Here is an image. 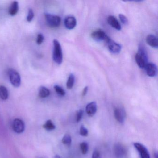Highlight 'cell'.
<instances>
[{
	"mask_svg": "<svg viewBox=\"0 0 158 158\" xmlns=\"http://www.w3.org/2000/svg\"><path fill=\"white\" fill-rule=\"evenodd\" d=\"M50 91L47 88L44 86L40 87L39 91V95L41 98H46L49 96Z\"/></svg>",
	"mask_w": 158,
	"mask_h": 158,
	"instance_id": "18",
	"label": "cell"
},
{
	"mask_svg": "<svg viewBox=\"0 0 158 158\" xmlns=\"http://www.w3.org/2000/svg\"><path fill=\"white\" fill-rule=\"evenodd\" d=\"M8 75L11 84L15 87H19L21 84V77L19 73L14 69H9Z\"/></svg>",
	"mask_w": 158,
	"mask_h": 158,
	"instance_id": "3",
	"label": "cell"
},
{
	"mask_svg": "<svg viewBox=\"0 0 158 158\" xmlns=\"http://www.w3.org/2000/svg\"><path fill=\"white\" fill-rule=\"evenodd\" d=\"M64 24L67 29L69 30L73 29L76 26V19L73 16H67L64 19Z\"/></svg>",
	"mask_w": 158,
	"mask_h": 158,
	"instance_id": "12",
	"label": "cell"
},
{
	"mask_svg": "<svg viewBox=\"0 0 158 158\" xmlns=\"http://www.w3.org/2000/svg\"><path fill=\"white\" fill-rule=\"evenodd\" d=\"M107 22L109 25L116 30H120L122 29L121 24L114 16H111V15L109 16L107 19Z\"/></svg>",
	"mask_w": 158,
	"mask_h": 158,
	"instance_id": "14",
	"label": "cell"
},
{
	"mask_svg": "<svg viewBox=\"0 0 158 158\" xmlns=\"http://www.w3.org/2000/svg\"><path fill=\"white\" fill-rule=\"evenodd\" d=\"M62 141L64 144L70 146L72 143V138L69 134H65L63 138Z\"/></svg>",
	"mask_w": 158,
	"mask_h": 158,
	"instance_id": "21",
	"label": "cell"
},
{
	"mask_svg": "<svg viewBox=\"0 0 158 158\" xmlns=\"http://www.w3.org/2000/svg\"><path fill=\"white\" fill-rule=\"evenodd\" d=\"M134 145L140 154L141 158H150L148 151L144 145L137 142L134 143Z\"/></svg>",
	"mask_w": 158,
	"mask_h": 158,
	"instance_id": "7",
	"label": "cell"
},
{
	"mask_svg": "<svg viewBox=\"0 0 158 158\" xmlns=\"http://www.w3.org/2000/svg\"><path fill=\"white\" fill-rule=\"evenodd\" d=\"M80 149L83 154H86L88 151V144L86 142H83L80 144Z\"/></svg>",
	"mask_w": 158,
	"mask_h": 158,
	"instance_id": "22",
	"label": "cell"
},
{
	"mask_svg": "<svg viewBox=\"0 0 158 158\" xmlns=\"http://www.w3.org/2000/svg\"><path fill=\"white\" fill-rule=\"evenodd\" d=\"M13 128L16 133L18 134L23 133L25 129L24 123L21 119H15L13 123Z\"/></svg>",
	"mask_w": 158,
	"mask_h": 158,
	"instance_id": "8",
	"label": "cell"
},
{
	"mask_svg": "<svg viewBox=\"0 0 158 158\" xmlns=\"http://www.w3.org/2000/svg\"><path fill=\"white\" fill-rule=\"evenodd\" d=\"M146 42L148 45L152 48H157L158 47V39L156 36L153 35H149L146 38Z\"/></svg>",
	"mask_w": 158,
	"mask_h": 158,
	"instance_id": "13",
	"label": "cell"
},
{
	"mask_svg": "<svg viewBox=\"0 0 158 158\" xmlns=\"http://www.w3.org/2000/svg\"><path fill=\"white\" fill-rule=\"evenodd\" d=\"M84 114V111L83 110H80L77 112L76 116V120L77 123L80 122L82 119Z\"/></svg>",
	"mask_w": 158,
	"mask_h": 158,
	"instance_id": "24",
	"label": "cell"
},
{
	"mask_svg": "<svg viewBox=\"0 0 158 158\" xmlns=\"http://www.w3.org/2000/svg\"><path fill=\"white\" fill-rule=\"evenodd\" d=\"M44 40V36L41 34H38L37 37L36 42L38 45H40L43 43Z\"/></svg>",
	"mask_w": 158,
	"mask_h": 158,
	"instance_id": "28",
	"label": "cell"
},
{
	"mask_svg": "<svg viewBox=\"0 0 158 158\" xmlns=\"http://www.w3.org/2000/svg\"><path fill=\"white\" fill-rule=\"evenodd\" d=\"M55 158H60V156H59V155H56V156H55Z\"/></svg>",
	"mask_w": 158,
	"mask_h": 158,
	"instance_id": "32",
	"label": "cell"
},
{
	"mask_svg": "<svg viewBox=\"0 0 158 158\" xmlns=\"http://www.w3.org/2000/svg\"><path fill=\"white\" fill-rule=\"evenodd\" d=\"M114 153L116 158H124L127 153L126 148L120 143L115 144L114 146Z\"/></svg>",
	"mask_w": 158,
	"mask_h": 158,
	"instance_id": "6",
	"label": "cell"
},
{
	"mask_svg": "<svg viewBox=\"0 0 158 158\" xmlns=\"http://www.w3.org/2000/svg\"><path fill=\"white\" fill-rule=\"evenodd\" d=\"M119 17L122 23L124 25L127 24L128 20L124 15L123 14H119Z\"/></svg>",
	"mask_w": 158,
	"mask_h": 158,
	"instance_id": "27",
	"label": "cell"
},
{
	"mask_svg": "<svg viewBox=\"0 0 158 158\" xmlns=\"http://www.w3.org/2000/svg\"><path fill=\"white\" fill-rule=\"evenodd\" d=\"M0 98L3 100H6L9 98V91L4 86H0Z\"/></svg>",
	"mask_w": 158,
	"mask_h": 158,
	"instance_id": "17",
	"label": "cell"
},
{
	"mask_svg": "<svg viewBox=\"0 0 158 158\" xmlns=\"http://www.w3.org/2000/svg\"><path fill=\"white\" fill-rule=\"evenodd\" d=\"M43 127L46 130L51 131V130H53L55 128V126L54 125L53 123H52L51 120H48L45 123V124L43 126Z\"/></svg>",
	"mask_w": 158,
	"mask_h": 158,
	"instance_id": "20",
	"label": "cell"
},
{
	"mask_svg": "<svg viewBox=\"0 0 158 158\" xmlns=\"http://www.w3.org/2000/svg\"><path fill=\"white\" fill-rule=\"evenodd\" d=\"M88 90V87L86 86L85 88L83 89V92H82V96L83 97L85 96L86 95L87 93Z\"/></svg>",
	"mask_w": 158,
	"mask_h": 158,
	"instance_id": "30",
	"label": "cell"
},
{
	"mask_svg": "<svg viewBox=\"0 0 158 158\" xmlns=\"http://www.w3.org/2000/svg\"><path fill=\"white\" fill-rule=\"evenodd\" d=\"M145 68L147 75L150 77H154L157 75V67L156 64H154L148 63Z\"/></svg>",
	"mask_w": 158,
	"mask_h": 158,
	"instance_id": "11",
	"label": "cell"
},
{
	"mask_svg": "<svg viewBox=\"0 0 158 158\" xmlns=\"http://www.w3.org/2000/svg\"><path fill=\"white\" fill-rule=\"evenodd\" d=\"M154 157H155V158H158V154H157V153H155L154 154Z\"/></svg>",
	"mask_w": 158,
	"mask_h": 158,
	"instance_id": "31",
	"label": "cell"
},
{
	"mask_svg": "<svg viewBox=\"0 0 158 158\" xmlns=\"http://www.w3.org/2000/svg\"><path fill=\"white\" fill-rule=\"evenodd\" d=\"M34 17V13L33 10L30 9L28 10V15L27 17V20L28 22H31L33 20Z\"/></svg>",
	"mask_w": 158,
	"mask_h": 158,
	"instance_id": "26",
	"label": "cell"
},
{
	"mask_svg": "<svg viewBox=\"0 0 158 158\" xmlns=\"http://www.w3.org/2000/svg\"><path fill=\"white\" fill-rule=\"evenodd\" d=\"M101 154L99 152L98 150H95L92 154V158H101Z\"/></svg>",
	"mask_w": 158,
	"mask_h": 158,
	"instance_id": "29",
	"label": "cell"
},
{
	"mask_svg": "<svg viewBox=\"0 0 158 158\" xmlns=\"http://www.w3.org/2000/svg\"><path fill=\"white\" fill-rule=\"evenodd\" d=\"M45 18L47 24L51 27H57L60 25V17L58 15H53L50 14H45Z\"/></svg>",
	"mask_w": 158,
	"mask_h": 158,
	"instance_id": "4",
	"label": "cell"
},
{
	"mask_svg": "<svg viewBox=\"0 0 158 158\" xmlns=\"http://www.w3.org/2000/svg\"><path fill=\"white\" fill-rule=\"evenodd\" d=\"M105 41L107 44L108 49L111 53L113 54H118L120 53L122 49V47L120 44L116 43L115 41L111 39L108 36Z\"/></svg>",
	"mask_w": 158,
	"mask_h": 158,
	"instance_id": "5",
	"label": "cell"
},
{
	"mask_svg": "<svg viewBox=\"0 0 158 158\" xmlns=\"http://www.w3.org/2000/svg\"><path fill=\"white\" fill-rule=\"evenodd\" d=\"M114 115L115 119L121 123L124 122L126 117L125 111L121 108H116L114 111Z\"/></svg>",
	"mask_w": 158,
	"mask_h": 158,
	"instance_id": "10",
	"label": "cell"
},
{
	"mask_svg": "<svg viewBox=\"0 0 158 158\" xmlns=\"http://www.w3.org/2000/svg\"><path fill=\"white\" fill-rule=\"evenodd\" d=\"M97 110V103L95 102H90L86 107L87 113L89 116H93L96 114Z\"/></svg>",
	"mask_w": 158,
	"mask_h": 158,
	"instance_id": "15",
	"label": "cell"
},
{
	"mask_svg": "<svg viewBox=\"0 0 158 158\" xmlns=\"http://www.w3.org/2000/svg\"><path fill=\"white\" fill-rule=\"evenodd\" d=\"M53 49L52 58L53 60L57 64H60L63 61V53L60 44L57 40L53 41Z\"/></svg>",
	"mask_w": 158,
	"mask_h": 158,
	"instance_id": "2",
	"label": "cell"
},
{
	"mask_svg": "<svg viewBox=\"0 0 158 158\" xmlns=\"http://www.w3.org/2000/svg\"><path fill=\"white\" fill-rule=\"evenodd\" d=\"M19 3L17 1H14L10 7L9 13L11 16H15L17 14L19 11Z\"/></svg>",
	"mask_w": 158,
	"mask_h": 158,
	"instance_id": "16",
	"label": "cell"
},
{
	"mask_svg": "<svg viewBox=\"0 0 158 158\" xmlns=\"http://www.w3.org/2000/svg\"><path fill=\"white\" fill-rule=\"evenodd\" d=\"M54 88L55 91L57 92V94H59L60 96H64L65 95V91H64V89L62 88L60 86L56 85L54 86Z\"/></svg>",
	"mask_w": 158,
	"mask_h": 158,
	"instance_id": "23",
	"label": "cell"
},
{
	"mask_svg": "<svg viewBox=\"0 0 158 158\" xmlns=\"http://www.w3.org/2000/svg\"><path fill=\"white\" fill-rule=\"evenodd\" d=\"M135 60L137 64L140 68H145L148 63V52L145 47L142 44L139 45L138 51L135 55Z\"/></svg>",
	"mask_w": 158,
	"mask_h": 158,
	"instance_id": "1",
	"label": "cell"
},
{
	"mask_svg": "<svg viewBox=\"0 0 158 158\" xmlns=\"http://www.w3.org/2000/svg\"><path fill=\"white\" fill-rule=\"evenodd\" d=\"M91 37L95 41H101L106 40L108 36L103 30L99 29L94 31L91 34Z\"/></svg>",
	"mask_w": 158,
	"mask_h": 158,
	"instance_id": "9",
	"label": "cell"
},
{
	"mask_svg": "<svg viewBox=\"0 0 158 158\" xmlns=\"http://www.w3.org/2000/svg\"><path fill=\"white\" fill-rule=\"evenodd\" d=\"M75 76L73 74H71L68 77L67 83H66V87L68 89H70L73 88L75 83Z\"/></svg>",
	"mask_w": 158,
	"mask_h": 158,
	"instance_id": "19",
	"label": "cell"
},
{
	"mask_svg": "<svg viewBox=\"0 0 158 158\" xmlns=\"http://www.w3.org/2000/svg\"><path fill=\"white\" fill-rule=\"evenodd\" d=\"M80 134L83 136H87L88 135V130L85 126L82 125L80 128Z\"/></svg>",
	"mask_w": 158,
	"mask_h": 158,
	"instance_id": "25",
	"label": "cell"
}]
</instances>
